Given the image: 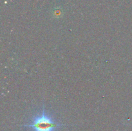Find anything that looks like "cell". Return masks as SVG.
Returning a JSON list of instances; mask_svg holds the SVG:
<instances>
[{"label": "cell", "mask_w": 132, "mask_h": 131, "mask_svg": "<svg viewBox=\"0 0 132 131\" xmlns=\"http://www.w3.org/2000/svg\"><path fill=\"white\" fill-rule=\"evenodd\" d=\"M64 125H67L57 123L52 117L46 113L43 107L41 113L34 118L30 124L23 126L30 127L33 131H56L59 127Z\"/></svg>", "instance_id": "obj_1"}]
</instances>
